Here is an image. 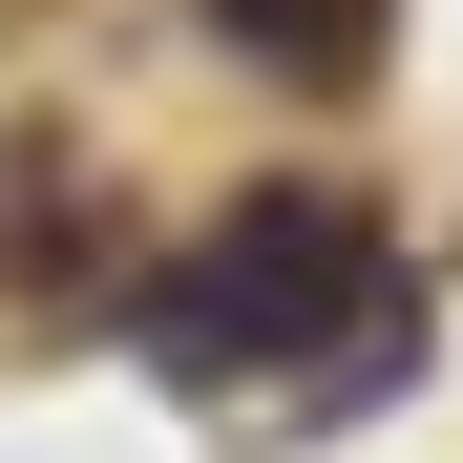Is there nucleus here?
<instances>
[{
    "label": "nucleus",
    "instance_id": "nucleus-2",
    "mask_svg": "<svg viewBox=\"0 0 463 463\" xmlns=\"http://www.w3.org/2000/svg\"><path fill=\"white\" fill-rule=\"evenodd\" d=\"M211 22L253 43L274 85H358V63H379V0H211Z\"/></svg>",
    "mask_w": 463,
    "mask_h": 463
},
{
    "label": "nucleus",
    "instance_id": "nucleus-1",
    "mask_svg": "<svg viewBox=\"0 0 463 463\" xmlns=\"http://www.w3.org/2000/svg\"><path fill=\"white\" fill-rule=\"evenodd\" d=\"M127 337H147V379H190V401H253L274 379V421H358L379 379L421 358V274H401V232L358 190H253L232 232H190V253L127 295Z\"/></svg>",
    "mask_w": 463,
    "mask_h": 463
}]
</instances>
